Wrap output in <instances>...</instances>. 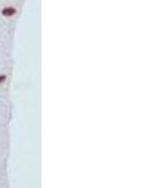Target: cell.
I'll list each match as a JSON object with an SVG mask.
<instances>
[{
	"mask_svg": "<svg viewBox=\"0 0 167 188\" xmlns=\"http://www.w3.org/2000/svg\"><path fill=\"white\" fill-rule=\"evenodd\" d=\"M6 79H8V75L6 74H0V84H4V83L6 82Z\"/></svg>",
	"mask_w": 167,
	"mask_h": 188,
	"instance_id": "2",
	"label": "cell"
},
{
	"mask_svg": "<svg viewBox=\"0 0 167 188\" xmlns=\"http://www.w3.org/2000/svg\"><path fill=\"white\" fill-rule=\"evenodd\" d=\"M17 13H18L17 8H15V6H11V5L4 6V8L2 9V15L4 18H13V16L17 15Z\"/></svg>",
	"mask_w": 167,
	"mask_h": 188,
	"instance_id": "1",
	"label": "cell"
}]
</instances>
